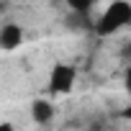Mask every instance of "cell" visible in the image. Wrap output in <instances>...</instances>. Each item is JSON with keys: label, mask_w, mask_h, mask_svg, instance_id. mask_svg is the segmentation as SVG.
Segmentation results:
<instances>
[{"label": "cell", "mask_w": 131, "mask_h": 131, "mask_svg": "<svg viewBox=\"0 0 131 131\" xmlns=\"http://www.w3.org/2000/svg\"><path fill=\"white\" fill-rule=\"evenodd\" d=\"M75 80H77V70L72 64H57L49 75V93L54 95H64L75 88Z\"/></svg>", "instance_id": "2"}, {"label": "cell", "mask_w": 131, "mask_h": 131, "mask_svg": "<svg viewBox=\"0 0 131 131\" xmlns=\"http://www.w3.org/2000/svg\"><path fill=\"white\" fill-rule=\"evenodd\" d=\"M131 23V5L126 0H113V3L103 10V16L95 23V34L98 36H111L121 28H126Z\"/></svg>", "instance_id": "1"}, {"label": "cell", "mask_w": 131, "mask_h": 131, "mask_svg": "<svg viewBox=\"0 0 131 131\" xmlns=\"http://www.w3.org/2000/svg\"><path fill=\"white\" fill-rule=\"evenodd\" d=\"M21 41H23V31H21V26H16V23H5L3 28H0V49L13 51V49L21 46Z\"/></svg>", "instance_id": "3"}, {"label": "cell", "mask_w": 131, "mask_h": 131, "mask_svg": "<svg viewBox=\"0 0 131 131\" xmlns=\"http://www.w3.org/2000/svg\"><path fill=\"white\" fill-rule=\"evenodd\" d=\"M31 116H34L36 123H49L51 116H54V105H51L49 100H34V105H31Z\"/></svg>", "instance_id": "4"}, {"label": "cell", "mask_w": 131, "mask_h": 131, "mask_svg": "<svg viewBox=\"0 0 131 131\" xmlns=\"http://www.w3.org/2000/svg\"><path fill=\"white\" fill-rule=\"evenodd\" d=\"M93 3H95V0H67V5H70L75 13H80V16H82V13H88Z\"/></svg>", "instance_id": "5"}]
</instances>
